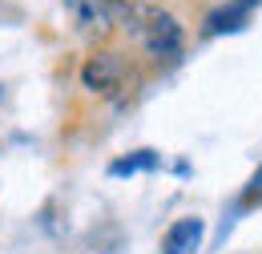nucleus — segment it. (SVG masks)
Listing matches in <instances>:
<instances>
[{"instance_id": "20e7f679", "label": "nucleus", "mask_w": 262, "mask_h": 254, "mask_svg": "<svg viewBox=\"0 0 262 254\" xmlns=\"http://www.w3.org/2000/svg\"><path fill=\"white\" fill-rule=\"evenodd\" d=\"M202 234H206L202 218H178V222L165 230L162 254H198V246H202Z\"/></svg>"}, {"instance_id": "f257e3e1", "label": "nucleus", "mask_w": 262, "mask_h": 254, "mask_svg": "<svg viewBox=\"0 0 262 254\" xmlns=\"http://www.w3.org/2000/svg\"><path fill=\"white\" fill-rule=\"evenodd\" d=\"M141 45H145V53H149L158 65H173L178 57H182L186 36H182V25H178L169 12H145Z\"/></svg>"}, {"instance_id": "423d86ee", "label": "nucleus", "mask_w": 262, "mask_h": 254, "mask_svg": "<svg viewBox=\"0 0 262 254\" xmlns=\"http://www.w3.org/2000/svg\"><path fill=\"white\" fill-rule=\"evenodd\" d=\"M154 161H158V158H154L149 150H141L137 158H121V161H113V174H133V170H149Z\"/></svg>"}, {"instance_id": "39448f33", "label": "nucleus", "mask_w": 262, "mask_h": 254, "mask_svg": "<svg viewBox=\"0 0 262 254\" xmlns=\"http://www.w3.org/2000/svg\"><path fill=\"white\" fill-rule=\"evenodd\" d=\"M250 4H254V0H242V4H234V8H222V12H214V16H210V32H222V29H238V20H246V12H250Z\"/></svg>"}, {"instance_id": "f03ea898", "label": "nucleus", "mask_w": 262, "mask_h": 254, "mask_svg": "<svg viewBox=\"0 0 262 254\" xmlns=\"http://www.w3.org/2000/svg\"><path fill=\"white\" fill-rule=\"evenodd\" d=\"M81 85L97 97H113L125 85V61L117 53H93L81 65Z\"/></svg>"}, {"instance_id": "7ed1b4c3", "label": "nucleus", "mask_w": 262, "mask_h": 254, "mask_svg": "<svg viewBox=\"0 0 262 254\" xmlns=\"http://www.w3.org/2000/svg\"><path fill=\"white\" fill-rule=\"evenodd\" d=\"M65 12L73 16V25L85 32H101L113 25L117 16V0H65Z\"/></svg>"}]
</instances>
